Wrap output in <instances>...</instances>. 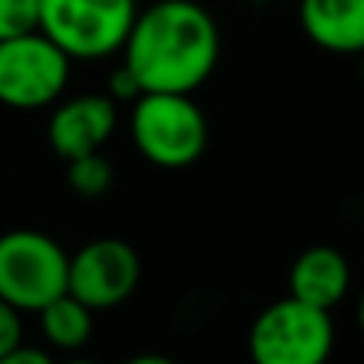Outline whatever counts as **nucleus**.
Here are the masks:
<instances>
[{
	"label": "nucleus",
	"mask_w": 364,
	"mask_h": 364,
	"mask_svg": "<svg viewBox=\"0 0 364 364\" xmlns=\"http://www.w3.org/2000/svg\"><path fill=\"white\" fill-rule=\"evenodd\" d=\"M42 336L61 352H77L93 336V310L74 294H61L38 310Z\"/></svg>",
	"instance_id": "nucleus-11"
},
{
	"label": "nucleus",
	"mask_w": 364,
	"mask_h": 364,
	"mask_svg": "<svg viewBox=\"0 0 364 364\" xmlns=\"http://www.w3.org/2000/svg\"><path fill=\"white\" fill-rule=\"evenodd\" d=\"M0 364H55V358H51L48 352H42V348L19 342L16 348H10V352L0 358Z\"/></svg>",
	"instance_id": "nucleus-16"
},
{
	"label": "nucleus",
	"mask_w": 364,
	"mask_h": 364,
	"mask_svg": "<svg viewBox=\"0 0 364 364\" xmlns=\"http://www.w3.org/2000/svg\"><path fill=\"white\" fill-rule=\"evenodd\" d=\"M64 364H100V361H93V358H70V361H64Z\"/></svg>",
	"instance_id": "nucleus-19"
},
{
	"label": "nucleus",
	"mask_w": 364,
	"mask_h": 364,
	"mask_svg": "<svg viewBox=\"0 0 364 364\" xmlns=\"http://www.w3.org/2000/svg\"><path fill=\"white\" fill-rule=\"evenodd\" d=\"M358 58H361V83H364V51H361Z\"/></svg>",
	"instance_id": "nucleus-20"
},
{
	"label": "nucleus",
	"mask_w": 364,
	"mask_h": 364,
	"mask_svg": "<svg viewBox=\"0 0 364 364\" xmlns=\"http://www.w3.org/2000/svg\"><path fill=\"white\" fill-rule=\"evenodd\" d=\"M112 182H115V170L102 157V151L68 160V186L80 198H100V195H106L112 188Z\"/></svg>",
	"instance_id": "nucleus-12"
},
{
	"label": "nucleus",
	"mask_w": 364,
	"mask_h": 364,
	"mask_svg": "<svg viewBox=\"0 0 364 364\" xmlns=\"http://www.w3.org/2000/svg\"><path fill=\"white\" fill-rule=\"evenodd\" d=\"M119 128V109L109 93H83L64 100L48 119V144L61 160L96 154Z\"/></svg>",
	"instance_id": "nucleus-8"
},
{
	"label": "nucleus",
	"mask_w": 364,
	"mask_h": 364,
	"mask_svg": "<svg viewBox=\"0 0 364 364\" xmlns=\"http://www.w3.org/2000/svg\"><path fill=\"white\" fill-rule=\"evenodd\" d=\"M70 256L42 230L0 233V297L19 314H38L68 294Z\"/></svg>",
	"instance_id": "nucleus-5"
},
{
	"label": "nucleus",
	"mask_w": 364,
	"mask_h": 364,
	"mask_svg": "<svg viewBox=\"0 0 364 364\" xmlns=\"http://www.w3.org/2000/svg\"><path fill=\"white\" fill-rule=\"evenodd\" d=\"M297 19L304 36L329 55L364 51V0H301Z\"/></svg>",
	"instance_id": "nucleus-10"
},
{
	"label": "nucleus",
	"mask_w": 364,
	"mask_h": 364,
	"mask_svg": "<svg viewBox=\"0 0 364 364\" xmlns=\"http://www.w3.org/2000/svg\"><path fill=\"white\" fill-rule=\"evenodd\" d=\"M19 342H23V320H19V310L0 297V358H4L10 348H16Z\"/></svg>",
	"instance_id": "nucleus-14"
},
{
	"label": "nucleus",
	"mask_w": 364,
	"mask_h": 364,
	"mask_svg": "<svg viewBox=\"0 0 364 364\" xmlns=\"http://www.w3.org/2000/svg\"><path fill=\"white\" fill-rule=\"evenodd\" d=\"M141 256L132 243L119 237H100L83 243L70 256L68 294L83 301L90 310H112L138 291Z\"/></svg>",
	"instance_id": "nucleus-7"
},
{
	"label": "nucleus",
	"mask_w": 364,
	"mask_h": 364,
	"mask_svg": "<svg viewBox=\"0 0 364 364\" xmlns=\"http://www.w3.org/2000/svg\"><path fill=\"white\" fill-rule=\"evenodd\" d=\"M138 10V0H38V29L70 61H100L122 51Z\"/></svg>",
	"instance_id": "nucleus-4"
},
{
	"label": "nucleus",
	"mask_w": 364,
	"mask_h": 364,
	"mask_svg": "<svg viewBox=\"0 0 364 364\" xmlns=\"http://www.w3.org/2000/svg\"><path fill=\"white\" fill-rule=\"evenodd\" d=\"M141 93H144V90H141L138 77H134L132 70L125 68V64H119V68L109 74V96H112L115 102H122V100H125V102H134Z\"/></svg>",
	"instance_id": "nucleus-15"
},
{
	"label": "nucleus",
	"mask_w": 364,
	"mask_h": 364,
	"mask_svg": "<svg viewBox=\"0 0 364 364\" xmlns=\"http://www.w3.org/2000/svg\"><path fill=\"white\" fill-rule=\"evenodd\" d=\"M355 323H358V329H361V336H364V288H361V294H358V304H355Z\"/></svg>",
	"instance_id": "nucleus-18"
},
{
	"label": "nucleus",
	"mask_w": 364,
	"mask_h": 364,
	"mask_svg": "<svg viewBox=\"0 0 364 364\" xmlns=\"http://www.w3.org/2000/svg\"><path fill=\"white\" fill-rule=\"evenodd\" d=\"M122 55L144 93H195L220 61L218 19L198 0H157L138 10Z\"/></svg>",
	"instance_id": "nucleus-1"
},
{
	"label": "nucleus",
	"mask_w": 364,
	"mask_h": 364,
	"mask_svg": "<svg viewBox=\"0 0 364 364\" xmlns=\"http://www.w3.org/2000/svg\"><path fill=\"white\" fill-rule=\"evenodd\" d=\"M348 288H352V265H348L346 252L336 246L316 243L291 262L288 291L297 301L333 310L336 304L346 301Z\"/></svg>",
	"instance_id": "nucleus-9"
},
{
	"label": "nucleus",
	"mask_w": 364,
	"mask_h": 364,
	"mask_svg": "<svg viewBox=\"0 0 364 364\" xmlns=\"http://www.w3.org/2000/svg\"><path fill=\"white\" fill-rule=\"evenodd\" d=\"M70 58L42 29L0 42V102L10 109H45L61 100Z\"/></svg>",
	"instance_id": "nucleus-6"
},
{
	"label": "nucleus",
	"mask_w": 364,
	"mask_h": 364,
	"mask_svg": "<svg viewBox=\"0 0 364 364\" xmlns=\"http://www.w3.org/2000/svg\"><path fill=\"white\" fill-rule=\"evenodd\" d=\"M38 29V0H0V42Z\"/></svg>",
	"instance_id": "nucleus-13"
},
{
	"label": "nucleus",
	"mask_w": 364,
	"mask_h": 364,
	"mask_svg": "<svg viewBox=\"0 0 364 364\" xmlns=\"http://www.w3.org/2000/svg\"><path fill=\"white\" fill-rule=\"evenodd\" d=\"M125 364H179V361L166 358V355H157V352H147V355H134V358H128Z\"/></svg>",
	"instance_id": "nucleus-17"
},
{
	"label": "nucleus",
	"mask_w": 364,
	"mask_h": 364,
	"mask_svg": "<svg viewBox=\"0 0 364 364\" xmlns=\"http://www.w3.org/2000/svg\"><path fill=\"white\" fill-rule=\"evenodd\" d=\"M128 125L138 154L160 170H186L208 147V119L192 93H141Z\"/></svg>",
	"instance_id": "nucleus-2"
},
{
	"label": "nucleus",
	"mask_w": 364,
	"mask_h": 364,
	"mask_svg": "<svg viewBox=\"0 0 364 364\" xmlns=\"http://www.w3.org/2000/svg\"><path fill=\"white\" fill-rule=\"evenodd\" d=\"M333 346V314L291 294L259 310L246 339L252 364H326Z\"/></svg>",
	"instance_id": "nucleus-3"
}]
</instances>
